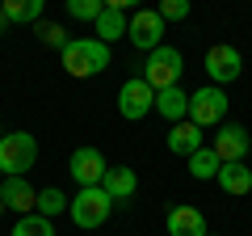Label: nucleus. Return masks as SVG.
<instances>
[{
    "label": "nucleus",
    "mask_w": 252,
    "mask_h": 236,
    "mask_svg": "<svg viewBox=\"0 0 252 236\" xmlns=\"http://www.w3.org/2000/svg\"><path fill=\"white\" fill-rule=\"evenodd\" d=\"M210 236H215V232H210Z\"/></svg>",
    "instance_id": "obj_28"
},
{
    "label": "nucleus",
    "mask_w": 252,
    "mask_h": 236,
    "mask_svg": "<svg viewBox=\"0 0 252 236\" xmlns=\"http://www.w3.org/2000/svg\"><path fill=\"white\" fill-rule=\"evenodd\" d=\"M101 190L109 194V202H114V207H126V202L135 198V190H139V173L126 169V164H109Z\"/></svg>",
    "instance_id": "obj_11"
},
{
    "label": "nucleus",
    "mask_w": 252,
    "mask_h": 236,
    "mask_svg": "<svg viewBox=\"0 0 252 236\" xmlns=\"http://www.w3.org/2000/svg\"><path fill=\"white\" fill-rule=\"evenodd\" d=\"M152 110H156V89L143 76H130V80L118 89V114H122L126 122H139V118H147Z\"/></svg>",
    "instance_id": "obj_6"
},
{
    "label": "nucleus",
    "mask_w": 252,
    "mask_h": 236,
    "mask_svg": "<svg viewBox=\"0 0 252 236\" xmlns=\"http://www.w3.org/2000/svg\"><path fill=\"white\" fill-rule=\"evenodd\" d=\"M67 13L76 21H97L105 13V0H67Z\"/></svg>",
    "instance_id": "obj_22"
},
{
    "label": "nucleus",
    "mask_w": 252,
    "mask_h": 236,
    "mask_svg": "<svg viewBox=\"0 0 252 236\" xmlns=\"http://www.w3.org/2000/svg\"><path fill=\"white\" fill-rule=\"evenodd\" d=\"M181 72H185V59H181V51L177 46H156L152 55L143 59V80L152 84L156 93H164V89H177L181 84Z\"/></svg>",
    "instance_id": "obj_3"
},
{
    "label": "nucleus",
    "mask_w": 252,
    "mask_h": 236,
    "mask_svg": "<svg viewBox=\"0 0 252 236\" xmlns=\"http://www.w3.org/2000/svg\"><path fill=\"white\" fill-rule=\"evenodd\" d=\"M215 182L223 186V194H248V190H252V169H248L244 160H240V164H223Z\"/></svg>",
    "instance_id": "obj_17"
},
{
    "label": "nucleus",
    "mask_w": 252,
    "mask_h": 236,
    "mask_svg": "<svg viewBox=\"0 0 252 236\" xmlns=\"http://www.w3.org/2000/svg\"><path fill=\"white\" fill-rule=\"evenodd\" d=\"M9 236H55V219H42L34 211V215H21L17 224H13Z\"/></svg>",
    "instance_id": "obj_21"
},
{
    "label": "nucleus",
    "mask_w": 252,
    "mask_h": 236,
    "mask_svg": "<svg viewBox=\"0 0 252 236\" xmlns=\"http://www.w3.org/2000/svg\"><path fill=\"white\" fill-rule=\"evenodd\" d=\"M0 198H4V211H17V215H34V207H38V190L26 177H4Z\"/></svg>",
    "instance_id": "obj_12"
},
{
    "label": "nucleus",
    "mask_w": 252,
    "mask_h": 236,
    "mask_svg": "<svg viewBox=\"0 0 252 236\" xmlns=\"http://www.w3.org/2000/svg\"><path fill=\"white\" fill-rule=\"evenodd\" d=\"M198 148H206V131L202 127H193V122H177V127H168V152H177V156H193Z\"/></svg>",
    "instance_id": "obj_15"
},
{
    "label": "nucleus",
    "mask_w": 252,
    "mask_h": 236,
    "mask_svg": "<svg viewBox=\"0 0 252 236\" xmlns=\"http://www.w3.org/2000/svg\"><path fill=\"white\" fill-rule=\"evenodd\" d=\"M164 17V26H168V21H185L189 17V0H160V9H156Z\"/></svg>",
    "instance_id": "obj_24"
},
{
    "label": "nucleus",
    "mask_w": 252,
    "mask_h": 236,
    "mask_svg": "<svg viewBox=\"0 0 252 236\" xmlns=\"http://www.w3.org/2000/svg\"><path fill=\"white\" fill-rule=\"evenodd\" d=\"M0 139H4V131H0Z\"/></svg>",
    "instance_id": "obj_27"
},
{
    "label": "nucleus",
    "mask_w": 252,
    "mask_h": 236,
    "mask_svg": "<svg viewBox=\"0 0 252 236\" xmlns=\"http://www.w3.org/2000/svg\"><path fill=\"white\" fill-rule=\"evenodd\" d=\"M219 169H223V160L215 156V148H210V144H206V148H198V152L189 156V173H193L198 182H215Z\"/></svg>",
    "instance_id": "obj_19"
},
{
    "label": "nucleus",
    "mask_w": 252,
    "mask_h": 236,
    "mask_svg": "<svg viewBox=\"0 0 252 236\" xmlns=\"http://www.w3.org/2000/svg\"><path fill=\"white\" fill-rule=\"evenodd\" d=\"M109 211H114V202H109V194L101 190V186H89V190H80L72 202H67V215H72V224L84 228V232L101 228V224L109 219Z\"/></svg>",
    "instance_id": "obj_5"
},
{
    "label": "nucleus",
    "mask_w": 252,
    "mask_h": 236,
    "mask_svg": "<svg viewBox=\"0 0 252 236\" xmlns=\"http://www.w3.org/2000/svg\"><path fill=\"white\" fill-rule=\"evenodd\" d=\"M67 202H72V198H67L59 186H51V190H38V207H34V211H38L42 219H55V215L67 211Z\"/></svg>",
    "instance_id": "obj_20"
},
{
    "label": "nucleus",
    "mask_w": 252,
    "mask_h": 236,
    "mask_svg": "<svg viewBox=\"0 0 252 236\" xmlns=\"http://www.w3.org/2000/svg\"><path fill=\"white\" fill-rule=\"evenodd\" d=\"M38 42L63 51V46H67V34H63V26H55V21H38Z\"/></svg>",
    "instance_id": "obj_23"
},
{
    "label": "nucleus",
    "mask_w": 252,
    "mask_h": 236,
    "mask_svg": "<svg viewBox=\"0 0 252 236\" xmlns=\"http://www.w3.org/2000/svg\"><path fill=\"white\" fill-rule=\"evenodd\" d=\"M38 160V139L30 131H9L0 139V173L4 177H26Z\"/></svg>",
    "instance_id": "obj_2"
},
{
    "label": "nucleus",
    "mask_w": 252,
    "mask_h": 236,
    "mask_svg": "<svg viewBox=\"0 0 252 236\" xmlns=\"http://www.w3.org/2000/svg\"><path fill=\"white\" fill-rule=\"evenodd\" d=\"M202 68H206V76H210V84H231V80H240V72H244V59H240V51L235 46H227V42H215L206 51V59H202Z\"/></svg>",
    "instance_id": "obj_8"
},
{
    "label": "nucleus",
    "mask_w": 252,
    "mask_h": 236,
    "mask_svg": "<svg viewBox=\"0 0 252 236\" xmlns=\"http://www.w3.org/2000/svg\"><path fill=\"white\" fill-rule=\"evenodd\" d=\"M63 68H67V76H76V80H84V76H101L109 68V46L101 42V38H67V46L59 51Z\"/></svg>",
    "instance_id": "obj_1"
},
{
    "label": "nucleus",
    "mask_w": 252,
    "mask_h": 236,
    "mask_svg": "<svg viewBox=\"0 0 252 236\" xmlns=\"http://www.w3.org/2000/svg\"><path fill=\"white\" fill-rule=\"evenodd\" d=\"M0 215H4V198H0Z\"/></svg>",
    "instance_id": "obj_26"
},
{
    "label": "nucleus",
    "mask_w": 252,
    "mask_h": 236,
    "mask_svg": "<svg viewBox=\"0 0 252 236\" xmlns=\"http://www.w3.org/2000/svg\"><path fill=\"white\" fill-rule=\"evenodd\" d=\"M189 122L202 127V131L223 127V122H227V89H219V84L193 89V93H189Z\"/></svg>",
    "instance_id": "obj_4"
},
{
    "label": "nucleus",
    "mask_w": 252,
    "mask_h": 236,
    "mask_svg": "<svg viewBox=\"0 0 252 236\" xmlns=\"http://www.w3.org/2000/svg\"><path fill=\"white\" fill-rule=\"evenodd\" d=\"M164 228H168V236H210L206 215H202L198 207H172Z\"/></svg>",
    "instance_id": "obj_14"
},
{
    "label": "nucleus",
    "mask_w": 252,
    "mask_h": 236,
    "mask_svg": "<svg viewBox=\"0 0 252 236\" xmlns=\"http://www.w3.org/2000/svg\"><path fill=\"white\" fill-rule=\"evenodd\" d=\"M0 9H4V17H9V21H21V26H38L46 4H42V0H4Z\"/></svg>",
    "instance_id": "obj_18"
},
{
    "label": "nucleus",
    "mask_w": 252,
    "mask_h": 236,
    "mask_svg": "<svg viewBox=\"0 0 252 236\" xmlns=\"http://www.w3.org/2000/svg\"><path fill=\"white\" fill-rule=\"evenodd\" d=\"M105 156H101V148H93V144H84V148H76L72 152V160H67V173L76 177V186L80 190H89V186H101L105 182Z\"/></svg>",
    "instance_id": "obj_9"
},
{
    "label": "nucleus",
    "mask_w": 252,
    "mask_h": 236,
    "mask_svg": "<svg viewBox=\"0 0 252 236\" xmlns=\"http://www.w3.org/2000/svg\"><path fill=\"white\" fill-rule=\"evenodd\" d=\"M156 110H160V118H168L172 127H177V122H185L189 118V93L181 89H164V93H156Z\"/></svg>",
    "instance_id": "obj_16"
},
{
    "label": "nucleus",
    "mask_w": 252,
    "mask_h": 236,
    "mask_svg": "<svg viewBox=\"0 0 252 236\" xmlns=\"http://www.w3.org/2000/svg\"><path fill=\"white\" fill-rule=\"evenodd\" d=\"M126 38H130L139 51L152 55L156 46H164V17L156 9H135L130 21H126Z\"/></svg>",
    "instance_id": "obj_7"
},
{
    "label": "nucleus",
    "mask_w": 252,
    "mask_h": 236,
    "mask_svg": "<svg viewBox=\"0 0 252 236\" xmlns=\"http://www.w3.org/2000/svg\"><path fill=\"white\" fill-rule=\"evenodd\" d=\"M215 156L223 164H240L244 156H248V148H252V139H248V131L240 127V122H223V127H219V135H215Z\"/></svg>",
    "instance_id": "obj_10"
},
{
    "label": "nucleus",
    "mask_w": 252,
    "mask_h": 236,
    "mask_svg": "<svg viewBox=\"0 0 252 236\" xmlns=\"http://www.w3.org/2000/svg\"><path fill=\"white\" fill-rule=\"evenodd\" d=\"M93 30H97L93 38H101L105 46L114 38H126V0H105V13L93 21Z\"/></svg>",
    "instance_id": "obj_13"
},
{
    "label": "nucleus",
    "mask_w": 252,
    "mask_h": 236,
    "mask_svg": "<svg viewBox=\"0 0 252 236\" xmlns=\"http://www.w3.org/2000/svg\"><path fill=\"white\" fill-rule=\"evenodd\" d=\"M4 26H9V17H4V9H0V34H4Z\"/></svg>",
    "instance_id": "obj_25"
}]
</instances>
